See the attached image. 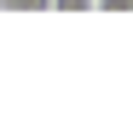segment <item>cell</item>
<instances>
[{
  "instance_id": "cell-3",
  "label": "cell",
  "mask_w": 133,
  "mask_h": 133,
  "mask_svg": "<svg viewBox=\"0 0 133 133\" xmlns=\"http://www.w3.org/2000/svg\"><path fill=\"white\" fill-rule=\"evenodd\" d=\"M98 12H133V0H93Z\"/></svg>"
},
{
  "instance_id": "cell-2",
  "label": "cell",
  "mask_w": 133,
  "mask_h": 133,
  "mask_svg": "<svg viewBox=\"0 0 133 133\" xmlns=\"http://www.w3.org/2000/svg\"><path fill=\"white\" fill-rule=\"evenodd\" d=\"M52 12H93V0H52Z\"/></svg>"
},
{
  "instance_id": "cell-1",
  "label": "cell",
  "mask_w": 133,
  "mask_h": 133,
  "mask_svg": "<svg viewBox=\"0 0 133 133\" xmlns=\"http://www.w3.org/2000/svg\"><path fill=\"white\" fill-rule=\"evenodd\" d=\"M0 12H52V0H0Z\"/></svg>"
}]
</instances>
